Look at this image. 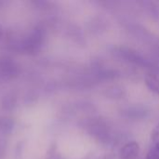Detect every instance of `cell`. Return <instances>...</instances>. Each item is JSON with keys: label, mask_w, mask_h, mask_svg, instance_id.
<instances>
[{"label": "cell", "mask_w": 159, "mask_h": 159, "mask_svg": "<svg viewBox=\"0 0 159 159\" xmlns=\"http://www.w3.org/2000/svg\"><path fill=\"white\" fill-rule=\"evenodd\" d=\"M18 64L8 56L0 57V83L10 81L19 75Z\"/></svg>", "instance_id": "obj_3"}, {"label": "cell", "mask_w": 159, "mask_h": 159, "mask_svg": "<svg viewBox=\"0 0 159 159\" xmlns=\"http://www.w3.org/2000/svg\"><path fill=\"white\" fill-rule=\"evenodd\" d=\"M157 142H159V141H157Z\"/></svg>", "instance_id": "obj_16"}, {"label": "cell", "mask_w": 159, "mask_h": 159, "mask_svg": "<svg viewBox=\"0 0 159 159\" xmlns=\"http://www.w3.org/2000/svg\"><path fill=\"white\" fill-rule=\"evenodd\" d=\"M144 83L151 92L159 95V78L156 75L146 74L144 77Z\"/></svg>", "instance_id": "obj_8"}, {"label": "cell", "mask_w": 159, "mask_h": 159, "mask_svg": "<svg viewBox=\"0 0 159 159\" xmlns=\"http://www.w3.org/2000/svg\"><path fill=\"white\" fill-rule=\"evenodd\" d=\"M3 5H4V2H3V1H1V0H0V7H2V6H3Z\"/></svg>", "instance_id": "obj_15"}, {"label": "cell", "mask_w": 159, "mask_h": 159, "mask_svg": "<svg viewBox=\"0 0 159 159\" xmlns=\"http://www.w3.org/2000/svg\"><path fill=\"white\" fill-rule=\"evenodd\" d=\"M124 95V89L121 88H116L113 87L112 89H108V96L113 97V98H121Z\"/></svg>", "instance_id": "obj_11"}, {"label": "cell", "mask_w": 159, "mask_h": 159, "mask_svg": "<svg viewBox=\"0 0 159 159\" xmlns=\"http://www.w3.org/2000/svg\"><path fill=\"white\" fill-rule=\"evenodd\" d=\"M15 122L11 117L0 116V137L9 135L14 129Z\"/></svg>", "instance_id": "obj_7"}, {"label": "cell", "mask_w": 159, "mask_h": 159, "mask_svg": "<svg viewBox=\"0 0 159 159\" xmlns=\"http://www.w3.org/2000/svg\"><path fill=\"white\" fill-rule=\"evenodd\" d=\"M16 104V96L13 93L7 94L2 100V107L5 110L10 111L14 108Z\"/></svg>", "instance_id": "obj_9"}, {"label": "cell", "mask_w": 159, "mask_h": 159, "mask_svg": "<svg viewBox=\"0 0 159 159\" xmlns=\"http://www.w3.org/2000/svg\"><path fill=\"white\" fill-rule=\"evenodd\" d=\"M2 34H3V29H2V27H1V25H0V38H1Z\"/></svg>", "instance_id": "obj_14"}, {"label": "cell", "mask_w": 159, "mask_h": 159, "mask_svg": "<svg viewBox=\"0 0 159 159\" xmlns=\"http://www.w3.org/2000/svg\"><path fill=\"white\" fill-rule=\"evenodd\" d=\"M45 38V30L42 26H35L31 33L19 44L18 48L29 55H36L43 46Z\"/></svg>", "instance_id": "obj_1"}, {"label": "cell", "mask_w": 159, "mask_h": 159, "mask_svg": "<svg viewBox=\"0 0 159 159\" xmlns=\"http://www.w3.org/2000/svg\"><path fill=\"white\" fill-rule=\"evenodd\" d=\"M122 115L127 118H132V119H141L145 118L148 115V111L140 106H134L128 108L122 112Z\"/></svg>", "instance_id": "obj_6"}, {"label": "cell", "mask_w": 159, "mask_h": 159, "mask_svg": "<svg viewBox=\"0 0 159 159\" xmlns=\"http://www.w3.org/2000/svg\"><path fill=\"white\" fill-rule=\"evenodd\" d=\"M116 53L125 61L131 62L135 65L145 68H153V63L134 49L129 48L127 47H120L116 48Z\"/></svg>", "instance_id": "obj_2"}, {"label": "cell", "mask_w": 159, "mask_h": 159, "mask_svg": "<svg viewBox=\"0 0 159 159\" xmlns=\"http://www.w3.org/2000/svg\"><path fill=\"white\" fill-rule=\"evenodd\" d=\"M140 154V145L137 142L132 141L122 146L120 157L122 159H136Z\"/></svg>", "instance_id": "obj_5"}, {"label": "cell", "mask_w": 159, "mask_h": 159, "mask_svg": "<svg viewBox=\"0 0 159 159\" xmlns=\"http://www.w3.org/2000/svg\"><path fill=\"white\" fill-rule=\"evenodd\" d=\"M7 142L4 137H0V158H3L6 155Z\"/></svg>", "instance_id": "obj_12"}, {"label": "cell", "mask_w": 159, "mask_h": 159, "mask_svg": "<svg viewBox=\"0 0 159 159\" xmlns=\"http://www.w3.org/2000/svg\"><path fill=\"white\" fill-rule=\"evenodd\" d=\"M107 127L108 126L103 121L96 120L89 125V131L92 136H94L99 141L107 142L110 140L111 137Z\"/></svg>", "instance_id": "obj_4"}, {"label": "cell", "mask_w": 159, "mask_h": 159, "mask_svg": "<svg viewBox=\"0 0 159 159\" xmlns=\"http://www.w3.org/2000/svg\"><path fill=\"white\" fill-rule=\"evenodd\" d=\"M151 139L154 142H157L159 139V123L153 129L152 132H151Z\"/></svg>", "instance_id": "obj_13"}, {"label": "cell", "mask_w": 159, "mask_h": 159, "mask_svg": "<svg viewBox=\"0 0 159 159\" xmlns=\"http://www.w3.org/2000/svg\"><path fill=\"white\" fill-rule=\"evenodd\" d=\"M146 159H159V142H157L155 145L148 151Z\"/></svg>", "instance_id": "obj_10"}]
</instances>
